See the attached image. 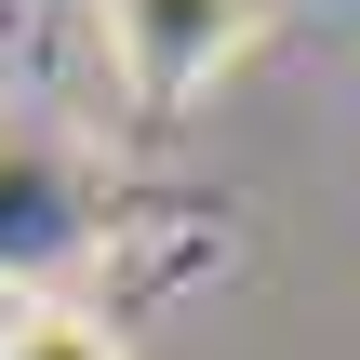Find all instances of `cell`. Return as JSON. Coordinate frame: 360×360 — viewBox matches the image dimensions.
I'll return each mask as SVG.
<instances>
[{
    "mask_svg": "<svg viewBox=\"0 0 360 360\" xmlns=\"http://www.w3.org/2000/svg\"><path fill=\"white\" fill-rule=\"evenodd\" d=\"M0 360H134V347L80 294H27V307H0Z\"/></svg>",
    "mask_w": 360,
    "mask_h": 360,
    "instance_id": "2",
    "label": "cell"
},
{
    "mask_svg": "<svg viewBox=\"0 0 360 360\" xmlns=\"http://www.w3.org/2000/svg\"><path fill=\"white\" fill-rule=\"evenodd\" d=\"M254 40V0H107V53L134 80V107H187L200 80H227Z\"/></svg>",
    "mask_w": 360,
    "mask_h": 360,
    "instance_id": "1",
    "label": "cell"
}]
</instances>
